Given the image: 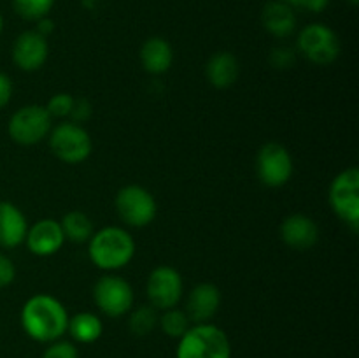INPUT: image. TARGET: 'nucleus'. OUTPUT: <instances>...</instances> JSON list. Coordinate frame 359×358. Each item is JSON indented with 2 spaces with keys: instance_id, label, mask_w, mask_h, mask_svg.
I'll list each match as a JSON object with an SVG mask.
<instances>
[{
  "instance_id": "obj_9",
  "label": "nucleus",
  "mask_w": 359,
  "mask_h": 358,
  "mask_svg": "<svg viewBox=\"0 0 359 358\" xmlns=\"http://www.w3.org/2000/svg\"><path fill=\"white\" fill-rule=\"evenodd\" d=\"M330 206L333 213L353 230L359 227V171L358 167L344 168L330 185Z\"/></svg>"
},
{
  "instance_id": "obj_1",
  "label": "nucleus",
  "mask_w": 359,
  "mask_h": 358,
  "mask_svg": "<svg viewBox=\"0 0 359 358\" xmlns=\"http://www.w3.org/2000/svg\"><path fill=\"white\" fill-rule=\"evenodd\" d=\"M69 311L56 297L37 293L28 298L20 312L21 329L35 343L49 344L63 339L69 326Z\"/></svg>"
},
{
  "instance_id": "obj_4",
  "label": "nucleus",
  "mask_w": 359,
  "mask_h": 358,
  "mask_svg": "<svg viewBox=\"0 0 359 358\" xmlns=\"http://www.w3.org/2000/svg\"><path fill=\"white\" fill-rule=\"evenodd\" d=\"M51 153L60 161L79 165L93 153V140L83 125L74 121H62L53 126L48 135Z\"/></svg>"
},
{
  "instance_id": "obj_23",
  "label": "nucleus",
  "mask_w": 359,
  "mask_h": 358,
  "mask_svg": "<svg viewBox=\"0 0 359 358\" xmlns=\"http://www.w3.org/2000/svg\"><path fill=\"white\" fill-rule=\"evenodd\" d=\"M128 314V329L133 336L146 337L149 336V333H153L154 329L158 326V316H160V311H158L156 307H153L151 304L132 307V311H130Z\"/></svg>"
},
{
  "instance_id": "obj_12",
  "label": "nucleus",
  "mask_w": 359,
  "mask_h": 358,
  "mask_svg": "<svg viewBox=\"0 0 359 358\" xmlns=\"http://www.w3.org/2000/svg\"><path fill=\"white\" fill-rule=\"evenodd\" d=\"M13 62L23 72H35L42 69L49 58L48 37L37 30H25L16 37L13 44Z\"/></svg>"
},
{
  "instance_id": "obj_33",
  "label": "nucleus",
  "mask_w": 359,
  "mask_h": 358,
  "mask_svg": "<svg viewBox=\"0 0 359 358\" xmlns=\"http://www.w3.org/2000/svg\"><path fill=\"white\" fill-rule=\"evenodd\" d=\"M81 2H83V6L86 9H95L98 6V0H81Z\"/></svg>"
},
{
  "instance_id": "obj_20",
  "label": "nucleus",
  "mask_w": 359,
  "mask_h": 358,
  "mask_svg": "<svg viewBox=\"0 0 359 358\" xmlns=\"http://www.w3.org/2000/svg\"><path fill=\"white\" fill-rule=\"evenodd\" d=\"M67 333L77 344H93L104 333V323H102L100 316L95 312L81 311L69 318Z\"/></svg>"
},
{
  "instance_id": "obj_21",
  "label": "nucleus",
  "mask_w": 359,
  "mask_h": 358,
  "mask_svg": "<svg viewBox=\"0 0 359 358\" xmlns=\"http://www.w3.org/2000/svg\"><path fill=\"white\" fill-rule=\"evenodd\" d=\"M60 225H62L65 241L76 242V244L88 242L95 232L93 221L83 211H69L67 214H63Z\"/></svg>"
},
{
  "instance_id": "obj_17",
  "label": "nucleus",
  "mask_w": 359,
  "mask_h": 358,
  "mask_svg": "<svg viewBox=\"0 0 359 358\" xmlns=\"http://www.w3.org/2000/svg\"><path fill=\"white\" fill-rule=\"evenodd\" d=\"M262 25L270 35L277 39H286L297 28V16L293 7L284 0H270L262 9Z\"/></svg>"
},
{
  "instance_id": "obj_11",
  "label": "nucleus",
  "mask_w": 359,
  "mask_h": 358,
  "mask_svg": "<svg viewBox=\"0 0 359 358\" xmlns=\"http://www.w3.org/2000/svg\"><path fill=\"white\" fill-rule=\"evenodd\" d=\"M146 293L149 304L158 311L175 307L184 293V281L181 272L172 265H158L147 276Z\"/></svg>"
},
{
  "instance_id": "obj_2",
  "label": "nucleus",
  "mask_w": 359,
  "mask_h": 358,
  "mask_svg": "<svg viewBox=\"0 0 359 358\" xmlns=\"http://www.w3.org/2000/svg\"><path fill=\"white\" fill-rule=\"evenodd\" d=\"M88 256L100 270L116 272L135 256V239L121 227H104L95 230L88 241Z\"/></svg>"
},
{
  "instance_id": "obj_6",
  "label": "nucleus",
  "mask_w": 359,
  "mask_h": 358,
  "mask_svg": "<svg viewBox=\"0 0 359 358\" xmlns=\"http://www.w3.org/2000/svg\"><path fill=\"white\" fill-rule=\"evenodd\" d=\"M93 300L98 311L107 318H121L132 311L135 304L133 288L125 277L107 272L98 277L93 286Z\"/></svg>"
},
{
  "instance_id": "obj_29",
  "label": "nucleus",
  "mask_w": 359,
  "mask_h": 358,
  "mask_svg": "<svg viewBox=\"0 0 359 358\" xmlns=\"http://www.w3.org/2000/svg\"><path fill=\"white\" fill-rule=\"evenodd\" d=\"M91 114H93V105L90 104V100L84 97L81 98H76L74 100V107H72V112H70V121L74 123H83V121H88V119L91 118Z\"/></svg>"
},
{
  "instance_id": "obj_18",
  "label": "nucleus",
  "mask_w": 359,
  "mask_h": 358,
  "mask_svg": "<svg viewBox=\"0 0 359 358\" xmlns=\"http://www.w3.org/2000/svg\"><path fill=\"white\" fill-rule=\"evenodd\" d=\"M139 56L147 74L161 76V74H167L174 63V48L167 39L149 37L144 41Z\"/></svg>"
},
{
  "instance_id": "obj_25",
  "label": "nucleus",
  "mask_w": 359,
  "mask_h": 358,
  "mask_svg": "<svg viewBox=\"0 0 359 358\" xmlns=\"http://www.w3.org/2000/svg\"><path fill=\"white\" fill-rule=\"evenodd\" d=\"M74 100H76V98H74L70 93H56L49 98L48 104H46L44 107L46 111L49 112L51 118H60V119L70 118V112H72V107H74Z\"/></svg>"
},
{
  "instance_id": "obj_14",
  "label": "nucleus",
  "mask_w": 359,
  "mask_h": 358,
  "mask_svg": "<svg viewBox=\"0 0 359 358\" xmlns=\"http://www.w3.org/2000/svg\"><path fill=\"white\" fill-rule=\"evenodd\" d=\"M280 239L294 251H309L319 241V227L307 214H290L280 223Z\"/></svg>"
},
{
  "instance_id": "obj_16",
  "label": "nucleus",
  "mask_w": 359,
  "mask_h": 358,
  "mask_svg": "<svg viewBox=\"0 0 359 358\" xmlns=\"http://www.w3.org/2000/svg\"><path fill=\"white\" fill-rule=\"evenodd\" d=\"M28 221L23 211L9 200H0V249H14L25 244Z\"/></svg>"
},
{
  "instance_id": "obj_26",
  "label": "nucleus",
  "mask_w": 359,
  "mask_h": 358,
  "mask_svg": "<svg viewBox=\"0 0 359 358\" xmlns=\"http://www.w3.org/2000/svg\"><path fill=\"white\" fill-rule=\"evenodd\" d=\"M42 358H79V351L72 340L58 339L49 343L42 353Z\"/></svg>"
},
{
  "instance_id": "obj_31",
  "label": "nucleus",
  "mask_w": 359,
  "mask_h": 358,
  "mask_svg": "<svg viewBox=\"0 0 359 358\" xmlns=\"http://www.w3.org/2000/svg\"><path fill=\"white\" fill-rule=\"evenodd\" d=\"M291 7H304L311 13H323L330 6V0H284Z\"/></svg>"
},
{
  "instance_id": "obj_8",
  "label": "nucleus",
  "mask_w": 359,
  "mask_h": 358,
  "mask_svg": "<svg viewBox=\"0 0 359 358\" xmlns=\"http://www.w3.org/2000/svg\"><path fill=\"white\" fill-rule=\"evenodd\" d=\"M298 51L311 63L319 67L332 65L340 56V39L325 23H311L298 34Z\"/></svg>"
},
{
  "instance_id": "obj_13",
  "label": "nucleus",
  "mask_w": 359,
  "mask_h": 358,
  "mask_svg": "<svg viewBox=\"0 0 359 358\" xmlns=\"http://www.w3.org/2000/svg\"><path fill=\"white\" fill-rule=\"evenodd\" d=\"M25 244L32 255L41 256V258L56 255L65 244L62 225L53 218H42L37 223L28 227Z\"/></svg>"
},
{
  "instance_id": "obj_35",
  "label": "nucleus",
  "mask_w": 359,
  "mask_h": 358,
  "mask_svg": "<svg viewBox=\"0 0 359 358\" xmlns=\"http://www.w3.org/2000/svg\"><path fill=\"white\" fill-rule=\"evenodd\" d=\"M347 2H349L351 6H358V4H359V0H347Z\"/></svg>"
},
{
  "instance_id": "obj_22",
  "label": "nucleus",
  "mask_w": 359,
  "mask_h": 358,
  "mask_svg": "<svg viewBox=\"0 0 359 358\" xmlns=\"http://www.w3.org/2000/svg\"><path fill=\"white\" fill-rule=\"evenodd\" d=\"M191 325V319L186 314L184 309H179L177 305L170 309H165V311H160V316H158V326L170 339L179 340L188 332Z\"/></svg>"
},
{
  "instance_id": "obj_34",
  "label": "nucleus",
  "mask_w": 359,
  "mask_h": 358,
  "mask_svg": "<svg viewBox=\"0 0 359 358\" xmlns=\"http://www.w3.org/2000/svg\"><path fill=\"white\" fill-rule=\"evenodd\" d=\"M2 30H4V18L2 14H0V35H2Z\"/></svg>"
},
{
  "instance_id": "obj_24",
  "label": "nucleus",
  "mask_w": 359,
  "mask_h": 358,
  "mask_svg": "<svg viewBox=\"0 0 359 358\" xmlns=\"http://www.w3.org/2000/svg\"><path fill=\"white\" fill-rule=\"evenodd\" d=\"M55 0H13L14 13L27 21H39L51 13Z\"/></svg>"
},
{
  "instance_id": "obj_10",
  "label": "nucleus",
  "mask_w": 359,
  "mask_h": 358,
  "mask_svg": "<svg viewBox=\"0 0 359 358\" xmlns=\"http://www.w3.org/2000/svg\"><path fill=\"white\" fill-rule=\"evenodd\" d=\"M294 164L290 150L280 142L263 144L256 154V175L266 188H280L293 178Z\"/></svg>"
},
{
  "instance_id": "obj_27",
  "label": "nucleus",
  "mask_w": 359,
  "mask_h": 358,
  "mask_svg": "<svg viewBox=\"0 0 359 358\" xmlns=\"http://www.w3.org/2000/svg\"><path fill=\"white\" fill-rule=\"evenodd\" d=\"M294 60H297V55H294L293 49L286 48V46L273 48L270 53V63H272L273 69H291L294 65Z\"/></svg>"
},
{
  "instance_id": "obj_28",
  "label": "nucleus",
  "mask_w": 359,
  "mask_h": 358,
  "mask_svg": "<svg viewBox=\"0 0 359 358\" xmlns=\"http://www.w3.org/2000/svg\"><path fill=\"white\" fill-rule=\"evenodd\" d=\"M14 279H16V267L13 260L0 249V290L13 284Z\"/></svg>"
},
{
  "instance_id": "obj_3",
  "label": "nucleus",
  "mask_w": 359,
  "mask_h": 358,
  "mask_svg": "<svg viewBox=\"0 0 359 358\" xmlns=\"http://www.w3.org/2000/svg\"><path fill=\"white\" fill-rule=\"evenodd\" d=\"M228 333L214 323H196L177 340L175 358H231Z\"/></svg>"
},
{
  "instance_id": "obj_19",
  "label": "nucleus",
  "mask_w": 359,
  "mask_h": 358,
  "mask_svg": "<svg viewBox=\"0 0 359 358\" xmlns=\"http://www.w3.org/2000/svg\"><path fill=\"white\" fill-rule=\"evenodd\" d=\"M241 74V63L230 51L214 53L205 65V77L217 90H228L233 86Z\"/></svg>"
},
{
  "instance_id": "obj_30",
  "label": "nucleus",
  "mask_w": 359,
  "mask_h": 358,
  "mask_svg": "<svg viewBox=\"0 0 359 358\" xmlns=\"http://www.w3.org/2000/svg\"><path fill=\"white\" fill-rule=\"evenodd\" d=\"M13 93H14L13 79H11L6 72H0V111L9 105L11 98H13Z\"/></svg>"
},
{
  "instance_id": "obj_5",
  "label": "nucleus",
  "mask_w": 359,
  "mask_h": 358,
  "mask_svg": "<svg viewBox=\"0 0 359 358\" xmlns=\"http://www.w3.org/2000/svg\"><path fill=\"white\" fill-rule=\"evenodd\" d=\"M119 220L132 228H144L154 221L158 204L153 193L140 185H126L118 190L114 199Z\"/></svg>"
},
{
  "instance_id": "obj_15",
  "label": "nucleus",
  "mask_w": 359,
  "mask_h": 358,
  "mask_svg": "<svg viewBox=\"0 0 359 358\" xmlns=\"http://www.w3.org/2000/svg\"><path fill=\"white\" fill-rule=\"evenodd\" d=\"M221 290L214 283H198L193 286L186 298V314L189 316L193 325L196 323H210V319L219 312Z\"/></svg>"
},
{
  "instance_id": "obj_7",
  "label": "nucleus",
  "mask_w": 359,
  "mask_h": 358,
  "mask_svg": "<svg viewBox=\"0 0 359 358\" xmlns=\"http://www.w3.org/2000/svg\"><path fill=\"white\" fill-rule=\"evenodd\" d=\"M53 128V118L44 105L28 104L18 109L9 119L7 133L20 146H35L48 139Z\"/></svg>"
},
{
  "instance_id": "obj_32",
  "label": "nucleus",
  "mask_w": 359,
  "mask_h": 358,
  "mask_svg": "<svg viewBox=\"0 0 359 358\" xmlns=\"http://www.w3.org/2000/svg\"><path fill=\"white\" fill-rule=\"evenodd\" d=\"M35 23H37V28H35V30H37L41 35H44V37H48V35L53 34V30H55V23H53V20H49L48 16L35 21Z\"/></svg>"
}]
</instances>
